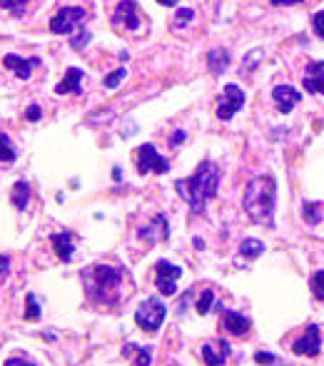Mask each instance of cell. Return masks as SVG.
<instances>
[{
  "label": "cell",
  "instance_id": "cell-8",
  "mask_svg": "<svg viewBox=\"0 0 324 366\" xmlns=\"http://www.w3.org/2000/svg\"><path fill=\"white\" fill-rule=\"evenodd\" d=\"M182 277V269L175 267V264L170 262H157V279H155V284H157L160 294H165V297H172V294H177V279Z\"/></svg>",
  "mask_w": 324,
  "mask_h": 366
},
{
  "label": "cell",
  "instance_id": "cell-10",
  "mask_svg": "<svg viewBox=\"0 0 324 366\" xmlns=\"http://www.w3.org/2000/svg\"><path fill=\"white\" fill-rule=\"evenodd\" d=\"M319 346H322V337H319V326H309L307 329V334L302 339H297L295 342V354H300V356H317L319 354Z\"/></svg>",
  "mask_w": 324,
  "mask_h": 366
},
{
  "label": "cell",
  "instance_id": "cell-18",
  "mask_svg": "<svg viewBox=\"0 0 324 366\" xmlns=\"http://www.w3.org/2000/svg\"><path fill=\"white\" fill-rule=\"evenodd\" d=\"M207 65H210V70L215 75H222L225 70H227V65H230V55H227V50H222V47H215V50L207 55Z\"/></svg>",
  "mask_w": 324,
  "mask_h": 366
},
{
  "label": "cell",
  "instance_id": "cell-33",
  "mask_svg": "<svg viewBox=\"0 0 324 366\" xmlns=\"http://www.w3.org/2000/svg\"><path fill=\"white\" fill-rule=\"evenodd\" d=\"M25 117H28V120H40V110H38V105H33V108H30L28 112H25Z\"/></svg>",
  "mask_w": 324,
  "mask_h": 366
},
{
  "label": "cell",
  "instance_id": "cell-20",
  "mask_svg": "<svg viewBox=\"0 0 324 366\" xmlns=\"http://www.w3.org/2000/svg\"><path fill=\"white\" fill-rule=\"evenodd\" d=\"M30 202V187L25 182H17L15 187H13V205L17 207V210H25Z\"/></svg>",
  "mask_w": 324,
  "mask_h": 366
},
{
  "label": "cell",
  "instance_id": "cell-6",
  "mask_svg": "<svg viewBox=\"0 0 324 366\" xmlns=\"http://www.w3.org/2000/svg\"><path fill=\"white\" fill-rule=\"evenodd\" d=\"M242 105H245V92L239 90L237 85H225L220 103H217V117L220 120H230V117H234L239 112Z\"/></svg>",
  "mask_w": 324,
  "mask_h": 366
},
{
  "label": "cell",
  "instance_id": "cell-16",
  "mask_svg": "<svg viewBox=\"0 0 324 366\" xmlns=\"http://www.w3.org/2000/svg\"><path fill=\"white\" fill-rule=\"evenodd\" d=\"M80 80H83V70L80 68H70L68 73H65L63 82L55 87L57 95H68V92H80Z\"/></svg>",
  "mask_w": 324,
  "mask_h": 366
},
{
  "label": "cell",
  "instance_id": "cell-30",
  "mask_svg": "<svg viewBox=\"0 0 324 366\" xmlns=\"http://www.w3.org/2000/svg\"><path fill=\"white\" fill-rule=\"evenodd\" d=\"M190 17H192V10L190 8H182V10H177V20H175V25L180 28L182 23H188Z\"/></svg>",
  "mask_w": 324,
  "mask_h": 366
},
{
  "label": "cell",
  "instance_id": "cell-17",
  "mask_svg": "<svg viewBox=\"0 0 324 366\" xmlns=\"http://www.w3.org/2000/svg\"><path fill=\"white\" fill-rule=\"evenodd\" d=\"M50 242H52V247H55L57 257L63 259V262H68V259L73 257V237H70L68 232H63V235H52Z\"/></svg>",
  "mask_w": 324,
  "mask_h": 366
},
{
  "label": "cell",
  "instance_id": "cell-32",
  "mask_svg": "<svg viewBox=\"0 0 324 366\" xmlns=\"http://www.w3.org/2000/svg\"><path fill=\"white\" fill-rule=\"evenodd\" d=\"M87 41H90V33H87V30H80L78 38H73V47H78V50H80V47L85 45Z\"/></svg>",
  "mask_w": 324,
  "mask_h": 366
},
{
  "label": "cell",
  "instance_id": "cell-19",
  "mask_svg": "<svg viewBox=\"0 0 324 366\" xmlns=\"http://www.w3.org/2000/svg\"><path fill=\"white\" fill-rule=\"evenodd\" d=\"M125 356H135V366H150V359H153L148 346H135V344H127Z\"/></svg>",
  "mask_w": 324,
  "mask_h": 366
},
{
  "label": "cell",
  "instance_id": "cell-15",
  "mask_svg": "<svg viewBox=\"0 0 324 366\" xmlns=\"http://www.w3.org/2000/svg\"><path fill=\"white\" fill-rule=\"evenodd\" d=\"M202 356H205L207 366H220L230 356V344L227 342L207 344V346H202Z\"/></svg>",
  "mask_w": 324,
  "mask_h": 366
},
{
  "label": "cell",
  "instance_id": "cell-34",
  "mask_svg": "<svg viewBox=\"0 0 324 366\" xmlns=\"http://www.w3.org/2000/svg\"><path fill=\"white\" fill-rule=\"evenodd\" d=\"M6 366H33V364H30V361H23V359H10Z\"/></svg>",
  "mask_w": 324,
  "mask_h": 366
},
{
  "label": "cell",
  "instance_id": "cell-5",
  "mask_svg": "<svg viewBox=\"0 0 324 366\" xmlns=\"http://www.w3.org/2000/svg\"><path fill=\"white\" fill-rule=\"evenodd\" d=\"M85 17V8L78 6H65L57 10V15L50 20V30L55 35H70L75 28H80V20Z\"/></svg>",
  "mask_w": 324,
  "mask_h": 366
},
{
  "label": "cell",
  "instance_id": "cell-4",
  "mask_svg": "<svg viewBox=\"0 0 324 366\" xmlns=\"http://www.w3.org/2000/svg\"><path fill=\"white\" fill-rule=\"evenodd\" d=\"M162 319H165V304L160 302V299H145L143 304H140V309H137L135 314V321L140 329H145V332H157L160 324H162Z\"/></svg>",
  "mask_w": 324,
  "mask_h": 366
},
{
  "label": "cell",
  "instance_id": "cell-12",
  "mask_svg": "<svg viewBox=\"0 0 324 366\" xmlns=\"http://www.w3.org/2000/svg\"><path fill=\"white\" fill-rule=\"evenodd\" d=\"M302 85H304L307 92H312V95H319V92L324 95V63H309Z\"/></svg>",
  "mask_w": 324,
  "mask_h": 366
},
{
  "label": "cell",
  "instance_id": "cell-24",
  "mask_svg": "<svg viewBox=\"0 0 324 366\" xmlns=\"http://www.w3.org/2000/svg\"><path fill=\"white\" fill-rule=\"evenodd\" d=\"M212 302H215V294H212V289H205V292H202V297H199V302H197L199 314H207V312H210V307H212Z\"/></svg>",
  "mask_w": 324,
  "mask_h": 366
},
{
  "label": "cell",
  "instance_id": "cell-37",
  "mask_svg": "<svg viewBox=\"0 0 324 366\" xmlns=\"http://www.w3.org/2000/svg\"><path fill=\"white\" fill-rule=\"evenodd\" d=\"M157 3H160V6H167V8H172V6H175V3H177V0H157Z\"/></svg>",
  "mask_w": 324,
  "mask_h": 366
},
{
  "label": "cell",
  "instance_id": "cell-13",
  "mask_svg": "<svg viewBox=\"0 0 324 366\" xmlns=\"http://www.w3.org/2000/svg\"><path fill=\"white\" fill-rule=\"evenodd\" d=\"M222 326H225L230 334H234V337H245V334L250 332V321L242 314H237V312H225V314H222Z\"/></svg>",
  "mask_w": 324,
  "mask_h": 366
},
{
  "label": "cell",
  "instance_id": "cell-26",
  "mask_svg": "<svg viewBox=\"0 0 324 366\" xmlns=\"http://www.w3.org/2000/svg\"><path fill=\"white\" fill-rule=\"evenodd\" d=\"M28 3L30 0H0V6L6 8V10H13L15 15H20V10H23Z\"/></svg>",
  "mask_w": 324,
  "mask_h": 366
},
{
  "label": "cell",
  "instance_id": "cell-25",
  "mask_svg": "<svg viewBox=\"0 0 324 366\" xmlns=\"http://www.w3.org/2000/svg\"><path fill=\"white\" fill-rule=\"evenodd\" d=\"M125 75H127V70H125V68H118V70H115V73H110L108 78H105V87H108V90H113V87H118V85H120V80H122Z\"/></svg>",
  "mask_w": 324,
  "mask_h": 366
},
{
  "label": "cell",
  "instance_id": "cell-3",
  "mask_svg": "<svg viewBox=\"0 0 324 366\" xmlns=\"http://www.w3.org/2000/svg\"><path fill=\"white\" fill-rule=\"evenodd\" d=\"M120 279H122V274H120L115 267H108V264H97V267H92L90 272V284H87V289H90V294L95 299H100L105 292V299H110V289H115V286L120 284Z\"/></svg>",
  "mask_w": 324,
  "mask_h": 366
},
{
  "label": "cell",
  "instance_id": "cell-23",
  "mask_svg": "<svg viewBox=\"0 0 324 366\" xmlns=\"http://www.w3.org/2000/svg\"><path fill=\"white\" fill-rule=\"evenodd\" d=\"M309 286H312L314 299H319V302H324V269H322V272H317V274L312 277V281H309Z\"/></svg>",
  "mask_w": 324,
  "mask_h": 366
},
{
  "label": "cell",
  "instance_id": "cell-9",
  "mask_svg": "<svg viewBox=\"0 0 324 366\" xmlns=\"http://www.w3.org/2000/svg\"><path fill=\"white\" fill-rule=\"evenodd\" d=\"M113 25H122V28H130V30H135L137 25H140L135 0H120L113 13Z\"/></svg>",
  "mask_w": 324,
  "mask_h": 366
},
{
  "label": "cell",
  "instance_id": "cell-27",
  "mask_svg": "<svg viewBox=\"0 0 324 366\" xmlns=\"http://www.w3.org/2000/svg\"><path fill=\"white\" fill-rule=\"evenodd\" d=\"M28 309H25V319H40V309H38V299L35 297H28V304H25Z\"/></svg>",
  "mask_w": 324,
  "mask_h": 366
},
{
  "label": "cell",
  "instance_id": "cell-36",
  "mask_svg": "<svg viewBox=\"0 0 324 366\" xmlns=\"http://www.w3.org/2000/svg\"><path fill=\"white\" fill-rule=\"evenodd\" d=\"M185 140V132H175V138H172V145H180Z\"/></svg>",
  "mask_w": 324,
  "mask_h": 366
},
{
  "label": "cell",
  "instance_id": "cell-22",
  "mask_svg": "<svg viewBox=\"0 0 324 366\" xmlns=\"http://www.w3.org/2000/svg\"><path fill=\"white\" fill-rule=\"evenodd\" d=\"M15 160V149H13V142L8 135H0V162H10Z\"/></svg>",
  "mask_w": 324,
  "mask_h": 366
},
{
  "label": "cell",
  "instance_id": "cell-2",
  "mask_svg": "<svg viewBox=\"0 0 324 366\" xmlns=\"http://www.w3.org/2000/svg\"><path fill=\"white\" fill-rule=\"evenodd\" d=\"M274 195H277V184L269 175L255 177L245 189V212L250 214L252 222H269L274 212Z\"/></svg>",
  "mask_w": 324,
  "mask_h": 366
},
{
  "label": "cell",
  "instance_id": "cell-14",
  "mask_svg": "<svg viewBox=\"0 0 324 366\" xmlns=\"http://www.w3.org/2000/svg\"><path fill=\"white\" fill-rule=\"evenodd\" d=\"M3 63H6V68H10L20 80H28L30 73H33V65H40V60L38 57H33V60H20L17 55H6Z\"/></svg>",
  "mask_w": 324,
  "mask_h": 366
},
{
  "label": "cell",
  "instance_id": "cell-7",
  "mask_svg": "<svg viewBox=\"0 0 324 366\" xmlns=\"http://www.w3.org/2000/svg\"><path fill=\"white\" fill-rule=\"evenodd\" d=\"M167 170H170V162L157 155L155 145H143V147L137 149V172H140V175H148V172L162 175V172Z\"/></svg>",
  "mask_w": 324,
  "mask_h": 366
},
{
  "label": "cell",
  "instance_id": "cell-1",
  "mask_svg": "<svg viewBox=\"0 0 324 366\" xmlns=\"http://www.w3.org/2000/svg\"><path fill=\"white\" fill-rule=\"evenodd\" d=\"M217 184H220V167L215 162H202L192 177L177 180V195L188 202L195 212H205V205L217 195Z\"/></svg>",
  "mask_w": 324,
  "mask_h": 366
},
{
  "label": "cell",
  "instance_id": "cell-21",
  "mask_svg": "<svg viewBox=\"0 0 324 366\" xmlns=\"http://www.w3.org/2000/svg\"><path fill=\"white\" fill-rule=\"evenodd\" d=\"M262 252H265V244H262L260 240H245L242 242V247H239V254L247 259H257Z\"/></svg>",
  "mask_w": 324,
  "mask_h": 366
},
{
  "label": "cell",
  "instance_id": "cell-28",
  "mask_svg": "<svg viewBox=\"0 0 324 366\" xmlns=\"http://www.w3.org/2000/svg\"><path fill=\"white\" fill-rule=\"evenodd\" d=\"M312 28H314V33L324 41V10H319L312 15Z\"/></svg>",
  "mask_w": 324,
  "mask_h": 366
},
{
  "label": "cell",
  "instance_id": "cell-31",
  "mask_svg": "<svg viewBox=\"0 0 324 366\" xmlns=\"http://www.w3.org/2000/svg\"><path fill=\"white\" fill-rule=\"evenodd\" d=\"M255 361H257V364H274L277 359H274V354H267V351H257Z\"/></svg>",
  "mask_w": 324,
  "mask_h": 366
},
{
  "label": "cell",
  "instance_id": "cell-29",
  "mask_svg": "<svg viewBox=\"0 0 324 366\" xmlns=\"http://www.w3.org/2000/svg\"><path fill=\"white\" fill-rule=\"evenodd\" d=\"M304 217H307L309 224H317L319 219H322V214H319L317 207H314V205H304Z\"/></svg>",
  "mask_w": 324,
  "mask_h": 366
},
{
  "label": "cell",
  "instance_id": "cell-35",
  "mask_svg": "<svg viewBox=\"0 0 324 366\" xmlns=\"http://www.w3.org/2000/svg\"><path fill=\"white\" fill-rule=\"evenodd\" d=\"M274 6H279V3H282V6H295V3H302V0H272Z\"/></svg>",
  "mask_w": 324,
  "mask_h": 366
},
{
  "label": "cell",
  "instance_id": "cell-11",
  "mask_svg": "<svg viewBox=\"0 0 324 366\" xmlns=\"http://www.w3.org/2000/svg\"><path fill=\"white\" fill-rule=\"evenodd\" d=\"M272 98H274V103H277L279 112H290L292 105H297L302 100V92H297L292 85H277L272 90Z\"/></svg>",
  "mask_w": 324,
  "mask_h": 366
}]
</instances>
